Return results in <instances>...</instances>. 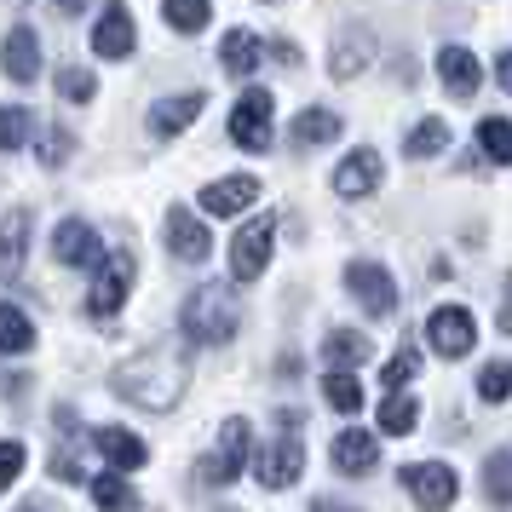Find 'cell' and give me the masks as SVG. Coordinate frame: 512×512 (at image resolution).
Returning <instances> with one entry per match:
<instances>
[{
	"label": "cell",
	"mask_w": 512,
	"mask_h": 512,
	"mask_svg": "<svg viewBox=\"0 0 512 512\" xmlns=\"http://www.w3.org/2000/svg\"><path fill=\"white\" fill-rule=\"evenodd\" d=\"M374 426L386 432V438H409L420 426V397L409 386H392V392L380 397V409H374Z\"/></svg>",
	"instance_id": "obj_20"
},
{
	"label": "cell",
	"mask_w": 512,
	"mask_h": 512,
	"mask_svg": "<svg viewBox=\"0 0 512 512\" xmlns=\"http://www.w3.org/2000/svg\"><path fill=\"white\" fill-rule=\"evenodd\" d=\"M271 133H277V98L265 93V87H248V93L236 98V110H231V139H236V150L265 156V150H271Z\"/></svg>",
	"instance_id": "obj_3"
},
{
	"label": "cell",
	"mask_w": 512,
	"mask_h": 512,
	"mask_svg": "<svg viewBox=\"0 0 512 512\" xmlns=\"http://www.w3.org/2000/svg\"><path fill=\"white\" fill-rule=\"evenodd\" d=\"M426 346L438 351V357H449V363L472 357V346H478V317L466 305H438L426 317Z\"/></svg>",
	"instance_id": "obj_5"
},
{
	"label": "cell",
	"mask_w": 512,
	"mask_h": 512,
	"mask_svg": "<svg viewBox=\"0 0 512 512\" xmlns=\"http://www.w3.org/2000/svg\"><path fill=\"white\" fill-rule=\"evenodd\" d=\"M179 328H185L190 346H225L242 328V311H236V294L225 282H208V288H190L185 305H179Z\"/></svg>",
	"instance_id": "obj_2"
},
{
	"label": "cell",
	"mask_w": 512,
	"mask_h": 512,
	"mask_svg": "<svg viewBox=\"0 0 512 512\" xmlns=\"http://www.w3.org/2000/svg\"><path fill=\"white\" fill-rule=\"evenodd\" d=\"M185 386H190V357H185V346H173V340H156V346L133 351V357L110 374V392H116L121 403H133V409H150V415L179 409Z\"/></svg>",
	"instance_id": "obj_1"
},
{
	"label": "cell",
	"mask_w": 512,
	"mask_h": 512,
	"mask_svg": "<svg viewBox=\"0 0 512 512\" xmlns=\"http://www.w3.org/2000/svg\"><path fill=\"white\" fill-rule=\"evenodd\" d=\"M495 81H501V93H512V47L495 58Z\"/></svg>",
	"instance_id": "obj_43"
},
{
	"label": "cell",
	"mask_w": 512,
	"mask_h": 512,
	"mask_svg": "<svg viewBox=\"0 0 512 512\" xmlns=\"http://www.w3.org/2000/svg\"><path fill=\"white\" fill-rule=\"evenodd\" d=\"M52 478H58V484H87V472H81V461H75V455H64V449L52 455Z\"/></svg>",
	"instance_id": "obj_41"
},
{
	"label": "cell",
	"mask_w": 512,
	"mask_h": 512,
	"mask_svg": "<svg viewBox=\"0 0 512 512\" xmlns=\"http://www.w3.org/2000/svg\"><path fill=\"white\" fill-rule=\"evenodd\" d=\"M6 75H12L18 87H29V81L41 75V35L29 24H12V35H6Z\"/></svg>",
	"instance_id": "obj_21"
},
{
	"label": "cell",
	"mask_w": 512,
	"mask_h": 512,
	"mask_svg": "<svg viewBox=\"0 0 512 512\" xmlns=\"http://www.w3.org/2000/svg\"><path fill=\"white\" fill-rule=\"evenodd\" d=\"M328 455H334V472L363 478V472H374V461H380V443H374V432H363V426H346Z\"/></svg>",
	"instance_id": "obj_15"
},
{
	"label": "cell",
	"mask_w": 512,
	"mask_h": 512,
	"mask_svg": "<svg viewBox=\"0 0 512 512\" xmlns=\"http://www.w3.org/2000/svg\"><path fill=\"white\" fill-rule=\"evenodd\" d=\"M58 93H64V104H93L98 98V75L93 70H58Z\"/></svg>",
	"instance_id": "obj_36"
},
{
	"label": "cell",
	"mask_w": 512,
	"mask_h": 512,
	"mask_svg": "<svg viewBox=\"0 0 512 512\" xmlns=\"http://www.w3.org/2000/svg\"><path fill=\"white\" fill-rule=\"evenodd\" d=\"M0 351H6V357L35 351V323H29V311H18V305H6V300H0Z\"/></svg>",
	"instance_id": "obj_26"
},
{
	"label": "cell",
	"mask_w": 512,
	"mask_h": 512,
	"mask_svg": "<svg viewBox=\"0 0 512 512\" xmlns=\"http://www.w3.org/2000/svg\"><path fill=\"white\" fill-rule=\"evenodd\" d=\"M29 139H35V110L6 104V110H0V150H24Z\"/></svg>",
	"instance_id": "obj_34"
},
{
	"label": "cell",
	"mask_w": 512,
	"mask_h": 512,
	"mask_svg": "<svg viewBox=\"0 0 512 512\" xmlns=\"http://www.w3.org/2000/svg\"><path fill=\"white\" fill-rule=\"evenodd\" d=\"M87 495H93L98 507H139V489L127 484V472H121V466H110V472H98Z\"/></svg>",
	"instance_id": "obj_31"
},
{
	"label": "cell",
	"mask_w": 512,
	"mask_h": 512,
	"mask_svg": "<svg viewBox=\"0 0 512 512\" xmlns=\"http://www.w3.org/2000/svg\"><path fill=\"white\" fill-rule=\"evenodd\" d=\"M162 12H167V29H179V35H202L208 29V0H162Z\"/></svg>",
	"instance_id": "obj_33"
},
{
	"label": "cell",
	"mask_w": 512,
	"mask_h": 512,
	"mask_svg": "<svg viewBox=\"0 0 512 512\" xmlns=\"http://www.w3.org/2000/svg\"><path fill=\"white\" fill-rule=\"evenodd\" d=\"M133 47H139V29H133V12H121V6H110L104 18L93 24V52L98 58H133Z\"/></svg>",
	"instance_id": "obj_17"
},
{
	"label": "cell",
	"mask_w": 512,
	"mask_h": 512,
	"mask_svg": "<svg viewBox=\"0 0 512 512\" xmlns=\"http://www.w3.org/2000/svg\"><path fill=\"white\" fill-rule=\"evenodd\" d=\"M219 449H225V455H231L236 466L248 461V420H242V415L225 420V432H219Z\"/></svg>",
	"instance_id": "obj_39"
},
{
	"label": "cell",
	"mask_w": 512,
	"mask_h": 512,
	"mask_svg": "<svg viewBox=\"0 0 512 512\" xmlns=\"http://www.w3.org/2000/svg\"><path fill=\"white\" fill-rule=\"evenodd\" d=\"M254 202H259V179H254V173H231V179H213V185H202V213H213V219L248 213Z\"/></svg>",
	"instance_id": "obj_13"
},
{
	"label": "cell",
	"mask_w": 512,
	"mask_h": 512,
	"mask_svg": "<svg viewBox=\"0 0 512 512\" xmlns=\"http://www.w3.org/2000/svg\"><path fill=\"white\" fill-rule=\"evenodd\" d=\"M202 104H208V93H179V98H162V104L150 110V133H156V139H173V133H185L190 121L202 116Z\"/></svg>",
	"instance_id": "obj_22"
},
{
	"label": "cell",
	"mask_w": 512,
	"mask_h": 512,
	"mask_svg": "<svg viewBox=\"0 0 512 512\" xmlns=\"http://www.w3.org/2000/svg\"><path fill=\"white\" fill-rule=\"evenodd\" d=\"M236 472H242V466H236L225 449H213V455H202V461L190 466V484H196V489H231Z\"/></svg>",
	"instance_id": "obj_32"
},
{
	"label": "cell",
	"mask_w": 512,
	"mask_h": 512,
	"mask_svg": "<svg viewBox=\"0 0 512 512\" xmlns=\"http://www.w3.org/2000/svg\"><path fill=\"white\" fill-rule=\"evenodd\" d=\"M259 64H265V41H259L254 29H231V35L219 41V70H225V75L248 81Z\"/></svg>",
	"instance_id": "obj_19"
},
{
	"label": "cell",
	"mask_w": 512,
	"mask_h": 512,
	"mask_svg": "<svg viewBox=\"0 0 512 512\" xmlns=\"http://www.w3.org/2000/svg\"><path fill=\"white\" fill-rule=\"evenodd\" d=\"M484 501H495V507H512V449H495V455H484Z\"/></svg>",
	"instance_id": "obj_29"
},
{
	"label": "cell",
	"mask_w": 512,
	"mask_h": 512,
	"mask_svg": "<svg viewBox=\"0 0 512 512\" xmlns=\"http://www.w3.org/2000/svg\"><path fill=\"white\" fill-rule=\"evenodd\" d=\"M403 150H409L415 162H432L438 150H449V121H443V116L415 121V127H409V139H403Z\"/></svg>",
	"instance_id": "obj_27"
},
{
	"label": "cell",
	"mask_w": 512,
	"mask_h": 512,
	"mask_svg": "<svg viewBox=\"0 0 512 512\" xmlns=\"http://www.w3.org/2000/svg\"><path fill=\"white\" fill-rule=\"evenodd\" d=\"M133 282H139V259L133 254H104L93 265V294H87V311L93 317H116L121 305H127V294H133Z\"/></svg>",
	"instance_id": "obj_4"
},
{
	"label": "cell",
	"mask_w": 512,
	"mask_h": 512,
	"mask_svg": "<svg viewBox=\"0 0 512 512\" xmlns=\"http://www.w3.org/2000/svg\"><path fill=\"white\" fill-rule=\"evenodd\" d=\"M397 484L409 489L420 507H449V501L461 495V478H455V466H443V461H415V466H403V472H397Z\"/></svg>",
	"instance_id": "obj_10"
},
{
	"label": "cell",
	"mask_w": 512,
	"mask_h": 512,
	"mask_svg": "<svg viewBox=\"0 0 512 512\" xmlns=\"http://www.w3.org/2000/svg\"><path fill=\"white\" fill-rule=\"evenodd\" d=\"M415 374H420V351H415V346H397L392 357H386V369H380V380H386V386H409Z\"/></svg>",
	"instance_id": "obj_37"
},
{
	"label": "cell",
	"mask_w": 512,
	"mask_h": 512,
	"mask_svg": "<svg viewBox=\"0 0 512 512\" xmlns=\"http://www.w3.org/2000/svg\"><path fill=\"white\" fill-rule=\"evenodd\" d=\"M93 449L110 466H121V472H139V466L150 461V443H144L139 432H121V426H93Z\"/></svg>",
	"instance_id": "obj_16"
},
{
	"label": "cell",
	"mask_w": 512,
	"mask_h": 512,
	"mask_svg": "<svg viewBox=\"0 0 512 512\" xmlns=\"http://www.w3.org/2000/svg\"><path fill=\"white\" fill-rule=\"evenodd\" d=\"M507 282H512V277H507Z\"/></svg>",
	"instance_id": "obj_46"
},
{
	"label": "cell",
	"mask_w": 512,
	"mask_h": 512,
	"mask_svg": "<svg viewBox=\"0 0 512 512\" xmlns=\"http://www.w3.org/2000/svg\"><path fill=\"white\" fill-rule=\"evenodd\" d=\"M167 254L185 259V265H202V259L213 254L208 225H202L190 208H167Z\"/></svg>",
	"instance_id": "obj_11"
},
{
	"label": "cell",
	"mask_w": 512,
	"mask_h": 512,
	"mask_svg": "<svg viewBox=\"0 0 512 512\" xmlns=\"http://www.w3.org/2000/svg\"><path fill=\"white\" fill-rule=\"evenodd\" d=\"M495 323H501V334H512V300H501V311H495Z\"/></svg>",
	"instance_id": "obj_44"
},
{
	"label": "cell",
	"mask_w": 512,
	"mask_h": 512,
	"mask_svg": "<svg viewBox=\"0 0 512 512\" xmlns=\"http://www.w3.org/2000/svg\"><path fill=\"white\" fill-rule=\"evenodd\" d=\"M29 231H35L29 208H12L6 219H0V277H6V282L24 271V259H29Z\"/></svg>",
	"instance_id": "obj_18"
},
{
	"label": "cell",
	"mask_w": 512,
	"mask_h": 512,
	"mask_svg": "<svg viewBox=\"0 0 512 512\" xmlns=\"http://www.w3.org/2000/svg\"><path fill=\"white\" fill-rule=\"evenodd\" d=\"M478 150H484V162L512 167V121L507 116H484L478 121Z\"/></svg>",
	"instance_id": "obj_28"
},
{
	"label": "cell",
	"mask_w": 512,
	"mask_h": 512,
	"mask_svg": "<svg viewBox=\"0 0 512 512\" xmlns=\"http://www.w3.org/2000/svg\"><path fill=\"white\" fill-rule=\"evenodd\" d=\"M300 472H305L300 432H282V438H271L265 449H259V461H254V478L265 489H294V484H300Z\"/></svg>",
	"instance_id": "obj_8"
},
{
	"label": "cell",
	"mask_w": 512,
	"mask_h": 512,
	"mask_svg": "<svg viewBox=\"0 0 512 512\" xmlns=\"http://www.w3.org/2000/svg\"><path fill=\"white\" fill-rule=\"evenodd\" d=\"M81 6H87V0H58V12H81Z\"/></svg>",
	"instance_id": "obj_45"
},
{
	"label": "cell",
	"mask_w": 512,
	"mask_h": 512,
	"mask_svg": "<svg viewBox=\"0 0 512 512\" xmlns=\"http://www.w3.org/2000/svg\"><path fill=\"white\" fill-rule=\"evenodd\" d=\"M52 254L64 259V265H98L104 259V242H98V231L87 225V219H64L58 231H52Z\"/></svg>",
	"instance_id": "obj_14"
},
{
	"label": "cell",
	"mask_w": 512,
	"mask_h": 512,
	"mask_svg": "<svg viewBox=\"0 0 512 512\" xmlns=\"http://www.w3.org/2000/svg\"><path fill=\"white\" fill-rule=\"evenodd\" d=\"M374 47H380V41H374L369 24H357V18L340 24L334 47H328V75H334V81H357V75L374 64Z\"/></svg>",
	"instance_id": "obj_9"
},
{
	"label": "cell",
	"mask_w": 512,
	"mask_h": 512,
	"mask_svg": "<svg viewBox=\"0 0 512 512\" xmlns=\"http://www.w3.org/2000/svg\"><path fill=\"white\" fill-rule=\"evenodd\" d=\"M24 461H29V449L18 438H0V495L18 484V472H24Z\"/></svg>",
	"instance_id": "obj_38"
},
{
	"label": "cell",
	"mask_w": 512,
	"mask_h": 512,
	"mask_svg": "<svg viewBox=\"0 0 512 512\" xmlns=\"http://www.w3.org/2000/svg\"><path fill=\"white\" fill-rule=\"evenodd\" d=\"M323 397H328V409H340V415H357V409H363V380H357L351 369H328Z\"/></svg>",
	"instance_id": "obj_30"
},
{
	"label": "cell",
	"mask_w": 512,
	"mask_h": 512,
	"mask_svg": "<svg viewBox=\"0 0 512 512\" xmlns=\"http://www.w3.org/2000/svg\"><path fill=\"white\" fill-rule=\"evenodd\" d=\"M369 351H374L369 334H357V328H334V334L323 340V363L328 369H363Z\"/></svg>",
	"instance_id": "obj_24"
},
{
	"label": "cell",
	"mask_w": 512,
	"mask_h": 512,
	"mask_svg": "<svg viewBox=\"0 0 512 512\" xmlns=\"http://www.w3.org/2000/svg\"><path fill=\"white\" fill-rule=\"evenodd\" d=\"M288 133H294V144H300V150H317V144L340 139V133H346V121L334 116V110H305V116H294V127H288Z\"/></svg>",
	"instance_id": "obj_25"
},
{
	"label": "cell",
	"mask_w": 512,
	"mask_h": 512,
	"mask_svg": "<svg viewBox=\"0 0 512 512\" xmlns=\"http://www.w3.org/2000/svg\"><path fill=\"white\" fill-rule=\"evenodd\" d=\"M438 81H443V93L472 98L484 75H478V58H472L466 47H443V52H438Z\"/></svg>",
	"instance_id": "obj_23"
},
{
	"label": "cell",
	"mask_w": 512,
	"mask_h": 512,
	"mask_svg": "<svg viewBox=\"0 0 512 512\" xmlns=\"http://www.w3.org/2000/svg\"><path fill=\"white\" fill-rule=\"evenodd\" d=\"M70 150H75V139L64 133V127H52V133H47V150H41V162H47V167H64V162H70Z\"/></svg>",
	"instance_id": "obj_40"
},
{
	"label": "cell",
	"mask_w": 512,
	"mask_h": 512,
	"mask_svg": "<svg viewBox=\"0 0 512 512\" xmlns=\"http://www.w3.org/2000/svg\"><path fill=\"white\" fill-rule=\"evenodd\" d=\"M346 294L363 305V317H392L397 311V282L386 265H374V259H351L346 265Z\"/></svg>",
	"instance_id": "obj_7"
},
{
	"label": "cell",
	"mask_w": 512,
	"mask_h": 512,
	"mask_svg": "<svg viewBox=\"0 0 512 512\" xmlns=\"http://www.w3.org/2000/svg\"><path fill=\"white\" fill-rule=\"evenodd\" d=\"M380 179H386V162H380L374 150H351L346 162L334 167V196L363 202V196H374V190H380Z\"/></svg>",
	"instance_id": "obj_12"
},
{
	"label": "cell",
	"mask_w": 512,
	"mask_h": 512,
	"mask_svg": "<svg viewBox=\"0 0 512 512\" xmlns=\"http://www.w3.org/2000/svg\"><path fill=\"white\" fill-rule=\"evenodd\" d=\"M271 52H277L282 70H300V47H294V41H271Z\"/></svg>",
	"instance_id": "obj_42"
},
{
	"label": "cell",
	"mask_w": 512,
	"mask_h": 512,
	"mask_svg": "<svg viewBox=\"0 0 512 512\" xmlns=\"http://www.w3.org/2000/svg\"><path fill=\"white\" fill-rule=\"evenodd\" d=\"M478 397L484 403H507L512 397V357H495V363L478 369Z\"/></svg>",
	"instance_id": "obj_35"
},
{
	"label": "cell",
	"mask_w": 512,
	"mask_h": 512,
	"mask_svg": "<svg viewBox=\"0 0 512 512\" xmlns=\"http://www.w3.org/2000/svg\"><path fill=\"white\" fill-rule=\"evenodd\" d=\"M271 242H277V219H271V213L248 219V225L231 236V277L236 282H259L265 277V265H271Z\"/></svg>",
	"instance_id": "obj_6"
}]
</instances>
